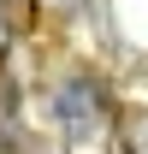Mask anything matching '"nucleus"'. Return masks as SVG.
<instances>
[{
  "label": "nucleus",
  "instance_id": "nucleus-1",
  "mask_svg": "<svg viewBox=\"0 0 148 154\" xmlns=\"http://www.w3.org/2000/svg\"><path fill=\"white\" fill-rule=\"evenodd\" d=\"M54 113H59V125H65L71 136H89V125H95V95H89V83L59 89V95H54Z\"/></svg>",
  "mask_w": 148,
  "mask_h": 154
}]
</instances>
